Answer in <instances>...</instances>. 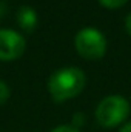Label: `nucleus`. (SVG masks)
<instances>
[{"label": "nucleus", "instance_id": "nucleus-9", "mask_svg": "<svg viewBox=\"0 0 131 132\" xmlns=\"http://www.w3.org/2000/svg\"><path fill=\"white\" fill-rule=\"evenodd\" d=\"M125 28H127L128 34L131 35V12L127 15V20H125Z\"/></svg>", "mask_w": 131, "mask_h": 132}, {"label": "nucleus", "instance_id": "nucleus-4", "mask_svg": "<svg viewBox=\"0 0 131 132\" xmlns=\"http://www.w3.org/2000/svg\"><path fill=\"white\" fill-rule=\"evenodd\" d=\"M25 51V38L12 29H0V60L19 59Z\"/></svg>", "mask_w": 131, "mask_h": 132}, {"label": "nucleus", "instance_id": "nucleus-2", "mask_svg": "<svg viewBox=\"0 0 131 132\" xmlns=\"http://www.w3.org/2000/svg\"><path fill=\"white\" fill-rule=\"evenodd\" d=\"M130 114L128 100L120 95L105 97L96 108V118L103 128H114L120 125Z\"/></svg>", "mask_w": 131, "mask_h": 132}, {"label": "nucleus", "instance_id": "nucleus-3", "mask_svg": "<svg viewBox=\"0 0 131 132\" xmlns=\"http://www.w3.org/2000/svg\"><path fill=\"white\" fill-rule=\"evenodd\" d=\"M76 49L77 52L88 60H97L103 57L106 51V38L97 28H83L76 35Z\"/></svg>", "mask_w": 131, "mask_h": 132}, {"label": "nucleus", "instance_id": "nucleus-10", "mask_svg": "<svg viewBox=\"0 0 131 132\" xmlns=\"http://www.w3.org/2000/svg\"><path fill=\"white\" fill-rule=\"evenodd\" d=\"M120 132H131V121L130 123H127V125L120 129Z\"/></svg>", "mask_w": 131, "mask_h": 132}, {"label": "nucleus", "instance_id": "nucleus-8", "mask_svg": "<svg viewBox=\"0 0 131 132\" xmlns=\"http://www.w3.org/2000/svg\"><path fill=\"white\" fill-rule=\"evenodd\" d=\"M51 132H79V129L76 126H71V125H62V126L54 128Z\"/></svg>", "mask_w": 131, "mask_h": 132}, {"label": "nucleus", "instance_id": "nucleus-1", "mask_svg": "<svg viewBox=\"0 0 131 132\" xmlns=\"http://www.w3.org/2000/svg\"><path fill=\"white\" fill-rule=\"evenodd\" d=\"M85 86L83 71L68 66L56 71L48 81V89L54 101H65L82 92Z\"/></svg>", "mask_w": 131, "mask_h": 132}, {"label": "nucleus", "instance_id": "nucleus-6", "mask_svg": "<svg viewBox=\"0 0 131 132\" xmlns=\"http://www.w3.org/2000/svg\"><path fill=\"white\" fill-rule=\"evenodd\" d=\"M105 8H110V9H114V8H119L122 5H125L128 0H99Z\"/></svg>", "mask_w": 131, "mask_h": 132}, {"label": "nucleus", "instance_id": "nucleus-5", "mask_svg": "<svg viewBox=\"0 0 131 132\" xmlns=\"http://www.w3.org/2000/svg\"><path fill=\"white\" fill-rule=\"evenodd\" d=\"M17 23L26 32H33L35 29V26H37V14H35V11L30 6H22L17 11Z\"/></svg>", "mask_w": 131, "mask_h": 132}, {"label": "nucleus", "instance_id": "nucleus-7", "mask_svg": "<svg viewBox=\"0 0 131 132\" xmlns=\"http://www.w3.org/2000/svg\"><path fill=\"white\" fill-rule=\"evenodd\" d=\"M8 98H9V88L3 81H0V104H3Z\"/></svg>", "mask_w": 131, "mask_h": 132}]
</instances>
